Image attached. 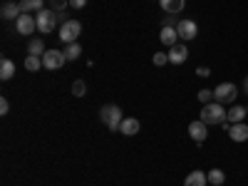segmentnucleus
<instances>
[{"label":"nucleus","mask_w":248,"mask_h":186,"mask_svg":"<svg viewBox=\"0 0 248 186\" xmlns=\"http://www.w3.org/2000/svg\"><path fill=\"white\" fill-rule=\"evenodd\" d=\"M226 112L223 109V105H218V102H211V105H203L201 107V114H199V119L203 122V124H209V127H221V124L226 122Z\"/></svg>","instance_id":"1"},{"label":"nucleus","mask_w":248,"mask_h":186,"mask_svg":"<svg viewBox=\"0 0 248 186\" xmlns=\"http://www.w3.org/2000/svg\"><path fill=\"white\" fill-rule=\"evenodd\" d=\"M99 119L105 122V127H107L109 132H119L122 122H124V117H122V109H119L117 105H105V107L99 109Z\"/></svg>","instance_id":"2"},{"label":"nucleus","mask_w":248,"mask_h":186,"mask_svg":"<svg viewBox=\"0 0 248 186\" xmlns=\"http://www.w3.org/2000/svg\"><path fill=\"white\" fill-rule=\"evenodd\" d=\"M35 20H37V32H43V35H50L55 30V25L60 23V15L50 8H43L40 13H35Z\"/></svg>","instance_id":"3"},{"label":"nucleus","mask_w":248,"mask_h":186,"mask_svg":"<svg viewBox=\"0 0 248 186\" xmlns=\"http://www.w3.org/2000/svg\"><path fill=\"white\" fill-rule=\"evenodd\" d=\"M79 32H82V23H79V20H65V23L60 25V30H57V37L65 45H72V43H77Z\"/></svg>","instance_id":"4"},{"label":"nucleus","mask_w":248,"mask_h":186,"mask_svg":"<svg viewBox=\"0 0 248 186\" xmlns=\"http://www.w3.org/2000/svg\"><path fill=\"white\" fill-rule=\"evenodd\" d=\"M236 97H238V90L233 82H221L214 90V102H218V105H233Z\"/></svg>","instance_id":"5"},{"label":"nucleus","mask_w":248,"mask_h":186,"mask_svg":"<svg viewBox=\"0 0 248 186\" xmlns=\"http://www.w3.org/2000/svg\"><path fill=\"white\" fill-rule=\"evenodd\" d=\"M176 32H179V37L184 40V43H191V40L199 35V25L194 23V20L184 17V20H179V23H176Z\"/></svg>","instance_id":"6"},{"label":"nucleus","mask_w":248,"mask_h":186,"mask_svg":"<svg viewBox=\"0 0 248 186\" xmlns=\"http://www.w3.org/2000/svg\"><path fill=\"white\" fill-rule=\"evenodd\" d=\"M65 62H67V57L62 50H45V55H43V67L45 70H60Z\"/></svg>","instance_id":"7"},{"label":"nucleus","mask_w":248,"mask_h":186,"mask_svg":"<svg viewBox=\"0 0 248 186\" xmlns=\"http://www.w3.org/2000/svg\"><path fill=\"white\" fill-rule=\"evenodd\" d=\"M189 137L196 141V144H203L206 137H209V124H203L201 119H194L189 124Z\"/></svg>","instance_id":"8"},{"label":"nucleus","mask_w":248,"mask_h":186,"mask_svg":"<svg viewBox=\"0 0 248 186\" xmlns=\"http://www.w3.org/2000/svg\"><path fill=\"white\" fill-rule=\"evenodd\" d=\"M15 30H17V35H32L37 30V20L32 15H20L15 20Z\"/></svg>","instance_id":"9"},{"label":"nucleus","mask_w":248,"mask_h":186,"mask_svg":"<svg viewBox=\"0 0 248 186\" xmlns=\"http://www.w3.org/2000/svg\"><path fill=\"white\" fill-rule=\"evenodd\" d=\"M186 60H189V47L184 43H176V45L169 47V62L171 65H184Z\"/></svg>","instance_id":"10"},{"label":"nucleus","mask_w":248,"mask_h":186,"mask_svg":"<svg viewBox=\"0 0 248 186\" xmlns=\"http://www.w3.org/2000/svg\"><path fill=\"white\" fill-rule=\"evenodd\" d=\"M229 137L236 141V144H243L248 141V124L246 122H238V124H231V129H229Z\"/></svg>","instance_id":"11"},{"label":"nucleus","mask_w":248,"mask_h":186,"mask_svg":"<svg viewBox=\"0 0 248 186\" xmlns=\"http://www.w3.org/2000/svg\"><path fill=\"white\" fill-rule=\"evenodd\" d=\"M139 129H141V124H139V119H134V117H124L122 127H119V132H122L124 137H134V134H139Z\"/></svg>","instance_id":"12"},{"label":"nucleus","mask_w":248,"mask_h":186,"mask_svg":"<svg viewBox=\"0 0 248 186\" xmlns=\"http://www.w3.org/2000/svg\"><path fill=\"white\" fill-rule=\"evenodd\" d=\"M206 184H209V176H206V171H199V169L186 174L184 179V186H206Z\"/></svg>","instance_id":"13"},{"label":"nucleus","mask_w":248,"mask_h":186,"mask_svg":"<svg viewBox=\"0 0 248 186\" xmlns=\"http://www.w3.org/2000/svg\"><path fill=\"white\" fill-rule=\"evenodd\" d=\"M159 5L164 13H169V15H179L184 8H186V0H159Z\"/></svg>","instance_id":"14"},{"label":"nucleus","mask_w":248,"mask_h":186,"mask_svg":"<svg viewBox=\"0 0 248 186\" xmlns=\"http://www.w3.org/2000/svg\"><path fill=\"white\" fill-rule=\"evenodd\" d=\"M246 117H248L246 107H241V105H233V107L229 109V114H226V122H229V124H238V122H243Z\"/></svg>","instance_id":"15"},{"label":"nucleus","mask_w":248,"mask_h":186,"mask_svg":"<svg viewBox=\"0 0 248 186\" xmlns=\"http://www.w3.org/2000/svg\"><path fill=\"white\" fill-rule=\"evenodd\" d=\"M159 40L164 45H176L179 43V32H176V28H161V35H159Z\"/></svg>","instance_id":"16"},{"label":"nucleus","mask_w":248,"mask_h":186,"mask_svg":"<svg viewBox=\"0 0 248 186\" xmlns=\"http://www.w3.org/2000/svg\"><path fill=\"white\" fill-rule=\"evenodd\" d=\"M15 75V62L10 57H3L0 60V79H10Z\"/></svg>","instance_id":"17"},{"label":"nucleus","mask_w":248,"mask_h":186,"mask_svg":"<svg viewBox=\"0 0 248 186\" xmlns=\"http://www.w3.org/2000/svg\"><path fill=\"white\" fill-rule=\"evenodd\" d=\"M0 15H3L5 20H17L23 13H20V5H17V3H5L3 10H0Z\"/></svg>","instance_id":"18"},{"label":"nucleus","mask_w":248,"mask_h":186,"mask_svg":"<svg viewBox=\"0 0 248 186\" xmlns=\"http://www.w3.org/2000/svg\"><path fill=\"white\" fill-rule=\"evenodd\" d=\"M206 176H209V184H211V186H223V184H226V174H223L221 169L206 171Z\"/></svg>","instance_id":"19"},{"label":"nucleus","mask_w":248,"mask_h":186,"mask_svg":"<svg viewBox=\"0 0 248 186\" xmlns=\"http://www.w3.org/2000/svg\"><path fill=\"white\" fill-rule=\"evenodd\" d=\"M28 52L30 55H37V57H43L45 55V43L40 37H35V40H30V45H28Z\"/></svg>","instance_id":"20"},{"label":"nucleus","mask_w":248,"mask_h":186,"mask_svg":"<svg viewBox=\"0 0 248 186\" xmlns=\"http://www.w3.org/2000/svg\"><path fill=\"white\" fill-rule=\"evenodd\" d=\"M40 67H43V57H37V55H28L25 57V70L28 72H37Z\"/></svg>","instance_id":"21"},{"label":"nucleus","mask_w":248,"mask_h":186,"mask_svg":"<svg viewBox=\"0 0 248 186\" xmlns=\"http://www.w3.org/2000/svg\"><path fill=\"white\" fill-rule=\"evenodd\" d=\"M62 52H65V57H67V62H70V60H77V57L82 55V47H79V43H72V45H67Z\"/></svg>","instance_id":"22"},{"label":"nucleus","mask_w":248,"mask_h":186,"mask_svg":"<svg viewBox=\"0 0 248 186\" xmlns=\"http://www.w3.org/2000/svg\"><path fill=\"white\" fill-rule=\"evenodd\" d=\"M72 94H75V97H85V94H87L85 79H75V82H72Z\"/></svg>","instance_id":"23"},{"label":"nucleus","mask_w":248,"mask_h":186,"mask_svg":"<svg viewBox=\"0 0 248 186\" xmlns=\"http://www.w3.org/2000/svg\"><path fill=\"white\" fill-rule=\"evenodd\" d=\"M196 97H199L201 105H211V102H214V90H206V87H203V90H199Z\"/></svg>","instance_id":"24"},{"label":"nucleus","mask_w":248,"mask_h":186,"mask_svg":"<svg viewBox=\"0 0 248 186\" xmlns=\"http://www.w3.org/2000/svg\"><path fill=\"white\" fill-rule=\"evenodd\" d=\"M154 65L156 67H164V65H169V52H154Z\"/></svg>","instance_id":"25"},{"label":"nucleus","mask_w":248,"mask_h":186,"mask_svg":"<svg viewBox=\"0 0 248 186\" xmlns=\"http://www.w3.org/2000/svg\"><path fill=\"white\" fill-rule=\"evenodd\" d=\"M65 8H70V0H50V10H55V13H62Z\"/></svg>","instance_id":"26"},{"label":"nucleus","mask_w":248,"mask_h":186,"mask_svg":"<svg viewBox=\"0 0 248 186\" xmlns=\"http://www.w3.org/2000/svg\"><path fill=\"white\" fill-rule=\"evenodd\" d=\"M28 3H30V8H32V13H40V10H43V8H45V0H28Z\"/></svg>","instance_id":"27"},{"label":"nucleus","mask_w":248,"mask_h":186,"mask_svg":"<svg viewBox=\"0 0 248 186\" xmlns=\"http://www.w3.org/2000/svg\"><path fill=\"white\" fill-rule=\"evenodd\" d=\"M17 5H20V13H23V15H30V13H32V8H30V3H28V0H20Z\"/></svg>","instance_id":"28"},{"label":"nucleus","mask_w":248,"mask_h":186,"mask_svg":"<svg viewBox=\"0 0 248 186\" xmlns=\"http://www.w3.org/2000/svg\"><path fill=\"white\" fill-rule=\"evenodd\" d=\"M8 112H10V102H8V99L3 97V99H0V114H3V117H5Z\"/></svg>","instance_id":"29"},{"label":"nucleus","mask_w":248,"mask_h":186,"mask_svg":"<svg viewBox=\"0 0 248 186\" xmlns=\"http://www.w3.org/2000/svg\"><path fill=\"white\" fill-rule=\"evenodd\" d=\"M176 23H179V20L171 17V15H169V17H164V28H176Z\"/></svg>","instance_id":"30"},{"label":"nucleus","mask_w":248,"mask_h":186,"mask_svg":"<svg viewBox=\"0 0 248 186\" xmlns=\"http://www.w3.org/2000/svg\"><path fill=\"white\" fill-rule=\"evenodd\" d=\"M85 5H87V0H70V8H75V10L85 8Z\"/></svg>","instance_id":"31"},{"label":"nucleus","mask_w":248,"mask_h":186,"mask_svg":"<svg viewBox=\"0 0 248 186\" xmlns=\"http://www.w3.org/2000/svg\"><path fill=\"white\" fill-rule=\"evenodd\" d=\"M196 75H199V77H211V70L206 67V65H201V67L196 70Z\"/></svg>","instance_id":"32"},{"label":"nucleus","mask_w":248,"mask_h":186,"mask_svg":"<svg viewBox=\"0 0 248 186\" xmlns=\"http://www.w3.org/2000/svg\"><path fill=\"white\" fill-rule=\"evenodd\" d=\"M243 90H246V94H248V77L243 79Z\"/></svg>","instance_id":"33"},{"label":"nucleus","mask_w":248,"mask_h":186,"mask_svg":"<svg viewBox=\"0 0 248 186\" xmlns=\"http://www.w3.org/2000/svg\"><path fill=\"white\" fill-rule=\"evenodd\" d=\"M246 112H248V105H246Z\"/></svg>","instance_id":"34"}]
</instances>
